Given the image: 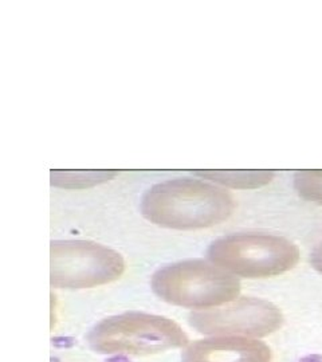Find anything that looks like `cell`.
<instances>
[{"label": "cell", "instance_id": "obj_8", "mask_svg": "<svg viewBox=\"0 0 322 362\" xmlns=\"http://www.w3.org/2000/svg\"><path fill=\"white\" fill-rule=\"evenodd\" d=\"M193 175L234 189L259 188L274 177V172L270 170H197Z\"/></svg>", "mask_w": 322, "mask_h": 362}, {"label": "cell", "instance_id": "obj_2", "mask_svg": "<svg viewBox=\"0 0 322 362\" xmlns=\"http://www.w3.org/2000/svg\"><path fill=\"white\" fill-rule=\"evenodd\" d=\"M91 349L108 356H154L190 344L187 333L173 320L146 313L108 317L88 337Z\"/></svg>", "mask_w": 322, "mask_h": 362}, {"label": "cell", "instance_id": "obj_5", "mask_svg": "<svg viewBox=\"0 0 322 362\" xmlns=\"http://www.w3.org/2000/svg\"><path fill=\"white\" fill-rule=\"evenodd\" d=\"M125 260L109 247L86 240H55L50 248V282L55 288H93L118 281Z\"/></svg>", "mask_w": 322, "mask_h": 362}, {"label": "cell", "instance_id": "obj_10", "mask_svg": "<svg viewBox=\"0 0 322 362\" xmlns=\"http://www.w3.org/2000/svg\"><path fill=\"white\" fill-rule=\"evenodd\" d=\"M297 192L305 200L322 204V170H299L294 177Z\"/></svg>", "mask_w": 322, "mask_h": 362}, {"label": "cell", "instance_id": "obj_7", "mask_svg": "<svg viewBox=\"0 0 322 362\" xmlns=\"http://www.w3.org/2000/svg\"><path fill=\"white\" fill-rule=\"evenodd\" d=\"M272 354L266 344L247 337L222 336L197 339L188 344L183 362H271Z\"/></svg>", "mask_w": 322, "mask_h": 362}, {"label": "cell", "instance_id": "obj_3", "mask_svg": "<svg viewBox=\"0 0 322 362\" xmlns=\"http://www.w3.org/2000/svg\"><path fill=\"white\" fill-rule=\"evenodd\" d=\"M152 290L161 300L192 310H209L238 299L241 284L230 272L199 259L167 264L152 275Z\"/></svg>", "mask_w": 322, "mask_h": 362}, {"label": "cell", "instance_id": "obj_6", "mask_svg": "<svg viewBox=\"0 0 322 362\" xmlns=\"http://www.w3.org/2000/svg\"><path fill=\"white\" fill-rule=\"evenodd\" d=\"M282 324V311L258 298L235 299L223 308L190 315V325L207 336L266 337L280 330Z\"/></svg>", "mask_w": 322, "mask_h": 362}, {"label": "cell", "instance_id": "obj_1", "mask_svg": "<svg viewBox=\"0 0 322 362\" xmlns=\"http://www.w3.org/2000/svg\"><path fill=\"white\" fill-rule=\"evenodd\" d=\"M235 209L231 194L203 179H172L142 196V216L171 230H203L226 221Z\"/></svg>", "mask_w": 322, "mask_h": 362}, {"label": "cell", "instance_id": "obj_4", "mask_svg": "<svg viewBox=\"0 0 322 362\" xmlns=\"http://www.w3.org/2000/svg\"><path fill=\"white\" fill-rule=\"evenodd\" d=\"M209 262L224 272L250 279L277 276L294 269L299 248L270 233H234L215 240L207 251Z\"/></svg>", "mask_w": 322, "mask_h": 362}, {"label": "cell", "instance_id": "obj_9", "mask_svg": "<svg viewBox=\"0 0 322 362\" xmlns=\"http://www.w3.org/2000/svg\"><path fill=\"white\" fill-rule=\"evenodd\" d=\"M116 170H52V184L64 189H84L112 180Z\"/></svg>", "mask_w": 322, "mask_h": 362}, {"label": "cell", "instance_id": "obj_11", "mask_svg": "<svg viewBox=\"0 0 322 362\" xmlns=\"http://www.w3.org/2000/svg\"><path fill=\"white\" fill-rule=\"evenodd\" d=\"M310 262H311L313 267L317 272H320L322 274V243H320L318 246L313 250L311 257H310Z\"/></svg>", "mask_w": 322, "mask_h": 362}]
</instances>
